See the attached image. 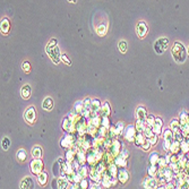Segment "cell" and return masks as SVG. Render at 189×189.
<instances>
[{
	"instance_id": "cell-1",
	"label": "cell",
	"mask_w": 189,
	"mask_h": 189,
	"mask_svg": "<svg viewBox=\"0 0 189 189\" xmlns=\"http://www.w3.org/2000/svg\"><path fill=\"white\" fill-rule=\"evenodd\" d=\"M171 54L176 62L183 63L187 59L188 52H187L186 47L181 42H174V44L171 48Z\"/></svg>"
},
{
	"instance_id": "cell-2",
	"label": "cell",
	"mask_w": 189,
	"mask_h": 189,
	"mask_svg": "<svg viewBox=\"0 0 189 189\" xmlns=\"http://www.w3.org/2000/svg\"><path fill=\"white\" fill-rule=\"evenodd\" d=\"M78 137L79 136L76 133H65L62 138L60 140V147L63 149L69 148V147L76 144Z\"/></svg>"
},
{
	"instance_id": "cell-3",
	"label": "cell",
	"mask_w": 189,
	"mask_h": 189,
	"mask_svg": "<svg viewBox=\"0 0 189 189\" xmlns=\"http://www.w3.org/2000/svg\"><path fill=\"white\" fill-rule=\"evenodd\" d=\"M75 128H76V134L78 136H83L87 134V128H88V119L84 118L82 114H78L75 119Z\"/></svg>"
},
{
	"instance_id": "cell-4",
	"label": "cell",
	"mask_w": 189,
	"mask_h": 189,
	"mask_svg": "<svg viewBox=\"0 0 189 189\" xmlns=\"http://www.w3.org/2000/svg\"><path fill=\"white\" fill-rule=\"evenodd\" d=\"M45 52L48 53V56L53 61V63H56V65L59 63V61L61 60V53H60V50L58 48V44L57 45H49L48 44L47 48H45Z\"/></svg>"
},
{
	"instance_id": "cell-5",
	"label": "cell",
	"mask_w": 189,
	"mask_h": 189,
	"mask_svg": "<svg viewBox=\"0 0 189 189\" xmlns=\"http://www.w3.org/2000/svg\"><path fill=\"white\" fill-rule=\"evenodd\" d=\"M122 135H123V138L128 143L135 142V138H136V135H137L136 126L135 125H128V126H126Z\"/></svg>"
},
{
	"instance_id": "cell-6",
	"label": "cell",
	"mask_w": 189,
	"mask_h": 189,
	"mask_svg": "<svg viewBox=\"0 0 189 189\" xmlns=\"http://www.w3.org/2000/svg\"><path fill=\"white\" fill-rule=\"evenodd\" d=\"M30 169L32 174L37 177L42 171H44V163L41 159H34L32 162L30 163Z\"/></svg>"
},
{
	"instance_id": "cell-7",
	"label": "cell",
	"mask_w": 189,
	"mask_h": 189,
	"mask_svg": "<svg viewBox=\"0 0 189 189\" xmlns=\"http://www.w3.org/2000/svg\"><path fill=\"white\" fill-rule=\"evenodd\" d=\"M168 47H169V40L166 37H160L159 40H156L155 43H154V51L157 54H162Z\"/></svg>"
},
{
	"instance_id": "cell-8",
	"label": "cell",
	"mask_w": 189,
	"mask_h": 189,
	"mask_svg": "<svg viewBox=\"0 0 189 189\" xmlns=\"http://www.w3.org/2000/svg\"><path fill=\"white\" fill-rule=\"evenodd\" d=\"M117 183H118V178L117 177H112L111 174H109V173L106 172V171L103 173L102 180H101L102 187H104V188H110V187L112 186H116Z\"/></svg>"
},
{
	"instance_id": "cell-9",
	"label": "cell",
	"mask_w": 189,
	"mask_h": 189,
	"mask_svg": "<svg viewBox=\"0 0 189 189\" xmlns=\"http://www.w3.org/2000/svg\"><path fill=\"white\" fill-rule=\"evenodd\" d=\"M61 128L65 133H76V128H75V120L71 119L70 117L67 116L66 118L62 119L61 123Z\"/></svg>"
},
{
	"instance_id": "cell-10",
	"label": "cell",
	"mask_w": 189,
	"mask_h": 189,
	"mask_svg": "<svg viewBox=\"0 0 189 189\" xmlns=\"http://www.w3.org/2000/svg\"><path fill=\"white\" fill-rule=\"evenodd\" d=\"M24 118H25V121L30 125H33L37 121V110L34 106H30L27 108L25 113H24Z\"/></svg>"
},
{
	"instance_id": "cell-11",
	"label": "cell",
	"mask_w": 189,
	"mask_h": 189,
	"mask_svg": "<svg viewBox=\"0 0 189 189\" xmlns=\"http://www.w3.org/2000/svg\"><path fill=\"white\" fill-rule=\"evenodd\" d=\"M121 147H122L121 142H120L119 140L114 138V140H113V142H112V144H111V146H110L109 149H108V152H109L110 154L113 156V157H117V156L120 154V152L122 151V149H121Z\"/></svg>"
},
{
	"instance_id": "cell-12",
	"label": "cell",
	"mask_w": 189,
	"mask_h": 189,
	"mask_svg": "<svg viewBox=\"0 0 189 189\" xmlns=\"http://www.w3.org/2000/svg\"><path fill=\"white\" fill-rule=\"evenodd\" d=\"M117 178H118V181L121 185H126L128 183V180H129V172L126 170V168H119Z\"/></svg>"
},
{
	"instance_id": "cell-13",
	"label": "cell",
	"mask_w": 189,
	"mask_h": 189,
	"mask_svg": "<svg viewBox=\"0 0 189 189\" xmlns=\"http://www.w3.org/2000/svg\"><path fill=\"white\" fill-rule=\"evenodd\" d=\"M103 174L100 172L99 170L96 169V166H91L90 168V178L93 183H101V180H102Z\"/></svg>"
},
{
	"instance_id": "cell-14",
	"label": "cell",
	"mask_w": 189,
	"mask_h": 189,
	"mask_svg": "<svg viewBox=\"0 0 189 189\" xmlns=\"http://www.w3.org/2000/svg\"><path fill=\"white\" fill-rule=\"evenodd\" d=\"M136 33L137 35H138V37H140V39H144V37L147 35V33H148V27H147V25H146V23H144V22H140V23L136 25Z\"/></svg>"
},
{
	"instance_id": "cell-15",
	"label": "cell",
	"mask_w": 189,
	"mask_h": 189,
	"mask_svg": "<svg viewBox=\"0 0 189 189\" xmlns=\"http://www.w3.org/2000/svg\"><path fill=\"white\" fill-rule=\"evenodd\" d=\"M159 186H160V183L155 177H148V178H146V179L143 181V187H144V188L152 189V188H156V187H159Z\"/></svg>"
},
{
	"instance_id": "cell-16",
	"label": "cell",
	"mask_w": 189,
	"mask_h": 189,
	"mask_svg": "<svg viewBox=\"0 0 189 189\" xmlns=\"http://www.w3.org/2000/svg\"><path fill=\"white\" fill-rule=\"evenodd\" d=\"M162 127H163V121H162V119H161V118H159V117H156V121H155V123H154V126H153L152 130L154 131V134H155V135L160 136L161 134H163Z\"/></svg>"
},
{
	"instance_id": "cell-17",
	"label": "cell",
	"mask_w": 189,
	"mask_h": 189,
	"mask_svg": "<svg viewBox=\"0 0 189 189\" xmlns=\"http://www.w3.org/2000/svg\"><path fill=\"white\" fill-rule=\"evenodd\" d=\"M135 116H136V119L138 120H145L147 117V110L145 106H138L135 111Z\"/></svg>"
},
{
	"instance_id": "cell-18",
	"label": "cell",
	"mask_w": 189,
	"mask_h": 189,
	"mask_svg": "<svg viewBox=\"0 0 189 189\" xmlns=\"http://www.w3.org/2000/svg\"><path fill=\"white\" fill-rule=\"evenodd\" d=\"M100 114L102 117H110L111 114V105H110L109 102H104L101 106V111H100Z\"/></svg>"
},
{
	"instance_id": "cell-19",
	"label": "cell",
	"mask_w": 189,
	"mask_h": 189,
	"mask_svg": "<svg viewBox=\"0 0 189 189\" xmlns=\"http://www.w3.org/2000/svg\"><path fill=\"white\" fill-rule=\"evenodd\" d=\"M70 185L69 180L67 179L66 177H59L57 179V186L59 189H65V188H68Z\"/></svg>"
},
{
	"instance_id": "cell-20",
	"label": "cell",
	"mask_w": 189,
	"mask_h": 189,
	"mask_svg": "<svg viewBox=\"0 0 189 189\" xmlns=\"http://www.w3.org/2000/svg\"><path fill=\"white\" fill-rule=\"evenodd\" d=\"M34 183L31 177H25L22 181H20V188L23 189H28V188H33Z\"/></svg>"
},
{
	"instance_id": "cell-21",
	"label": "cell",
	"mask_w": 189,
	"mask_h": 189,
	"mask_svg": "<svg viewBox=\"0 0 189 189\" xmlns=\"http://www.w3.org/2000/svg\"><path fill=\"white\" fill-rule=\"evenodd\" d=\"M0 28H1V33L2 34H8L10 30V22L8 18H3L1 19L0 23Z\"/></svg>"
},
{
	"instance_id": "cell-22",
	"label": "cell",
	"mask_w": 189,
	"mask_h": 189,
	"mask_svg": "<svg viewBox=\"0 0 189 189\" xmlns=\"http://www.w3.org/2000/svg\"><path fill=\"white\" fill-rule=\"evenodd\" d=\"M114 164H116L118 168H127L128 161H127V159H125L123 156H121L119 154L117 157H114Z\"/></svg>"
},
{
	"instance_id": "cell-23",
	"label": "cell",
	"mask_w": 189,
	"mask_h": 189,
	"mask_svg": "<svg viewBox=\"0 0 189 189\" xmlns=\"http://www.w3.org/2000/svg\"><path fill=\"white\" fill-rule=\"evenodd\" d=\"M53 105H54V103H53L52 97L48 96V97H45V99L43 100V103H42V108H43V110H45V111H50V110L53 109Z\"/></svg>"
},
{
	"instance_id": "cell-24",
	"label": "cell",
	"mask_w": 189,
	"mask_h": 189,
	"mask_svg": "<svg viewBox=\"0 0 189 189\" xmlns=\"http://www.w3.org/2000/svg\"><path fill=\"white\" fill-rule=\"evenodd\" d=\"M181 151V142L179 140H172L171 143V146H170V152L171 153H174V154H178V153Z\"/></svg>"
},
{
	"instance_id": "cell-25",
	"label": "cell",
	"mask_w": 189,
	"mask_h": 189,
	"mask_svg": "<svg viewBox=\"0 0 189 189\" xmlns=\"http://www.w3.org/2000/svg\"><path fill=\"white\" fill-rule=\"evenodd\" d=\"M48 179H49V174L45 171H42V172L37 176V181H39V185L40 186H45L48 183Z\"/></svg>"
},
{
	"instance_id": "cell-26",
	"label": "cell",
	"mask_w": 189,
	"mask_h": 189,
	"mask_svg": "<svg viewBox=\"0 0 189 189\" xmlns=\"http://www.w3.org/2000/svg\"><path fill=\"white\" fill-rule=\"evenodd\" d=\"M20 94H22L24 100L30 99L31 94H32V88H31L30 85H24V86L22 87V90H20Z\"/></svg>"
},
{
	"instance_id": "cell-27",
	"label": "cell",
	"mask_w": 189,
	"mask_h": 189,
	"mask_svg": "<svg viewBox=\"0 0 189 189\" xmlns=\"http://www.w3.org/2000/svg\"><path fill=\"white\" fill-rule=\"evenodd\" d=\"M159 172V165L157 164H149L147 168V176L148 177H156Z\"/></svg>"
},
{
	"instance_id": "cell-28",
	"label": "cell",
	"mask_w": 189,
	"mask_h": 189,
	"mask_svg": "<svg viewBox=\"0 0 189 189\" xmlns=\"http://www.w3.org/2000/svg\"><path fill=\"white\" fill-rule=\"evenodd\" d=\"M31 154H32V157L33 159H41L43 152H42V148H41L40 146H34L33 148H32Z\"/></svg>"
},
{
	"instance_id": "cell-29",
	"label": "cell",
	"mask_w": 189,
	"mask_h": 189,
	"mask_svg": "<svg viewBox=\"0 0 189 189\" xmlns=\"http://www.w3.org/2000/svg\"><path fill=\"white\" fill-rule=\"evenodd\" d=\"M77 172L79 173L83 178H88L90 177V166L87 165V164H84V165L80 166Z\"/></svg>"
},
{
	"instance_id": "cell-30",
	"label": "cell",
	"mask_w": 189,
	"mask_h": 189,
	"mask_svg": "<svg viewBox=\"0 0 189 189\" xmlns=\"http://www.w3.org/2000/svg\"><path fill=\"white\" fill-rule=\"evenodd\" d=\"M135 126H136L137 133H144V131H145V129L147 128L145 120H138V119H137L136 123H135Z\"/></svg>"
},
{
	"instance_id": "cell-31",
	"label": "cell",
	"mask_w": 189,
	"mask_h": 189,
	"mask_svg": "<svg viewBox=\"0 0 189 189\" xmlns=\"http://www.w3.org/2000/svg\"><path fill=\"white\" fill-rule=\"evenodd\" d=\"M146 140H147V138H146L145 134H144V133H137L136 138H135V145L138 146V147H140V146H142V144L145 142Z\"/></svg>"
},
{
	"instance_id": "cell-32",
	"label": "cell",
	"mask_w": 189,
	"mask_h": 189,
	"mask_svg": "<svg viewBox=\"0 0 189 189\" xmlns=\"http://www.w3.org/2000/svg\"><path fill=\"white\" fill-rule=\"evenodd\" d=\"M75 156H76V152L73 151L71 148H67L65 151V157H66V161H69V162H73L75 160Z\"/></svg>"
},
{
	"instance_id": "cell-33",
	"label": "cell",
	"mask_w": 189,
	"mask_h": 189,
	"mask_svg": "<svg viewBox=\"0 0 189 189\" xmlns=\"http://www.w3.org/2000/svg\"><path fill=\"white\" fill-rule=\"evenodd\" d=\"M125 128H126V127H125V123H123L122 121H119V122H117L116 125H114V131H116L117 137L119 136V135H122Z\"/></svg>"
},
{
	"instance_id": "cell-34",
	"label": "cell",
	"mask_w": 189,
	"mask_h": 189,
	"mask_svg": "<svg viewBox=\"0 0 189 189\" xmlns=\"http://www.w3.org/2000/svg\"><path fill=\"white\" fill-rule=\"evenodd\" d=\"M118 171H119V168L114 164V162L111 163L109 166H108V169H106V172L109 173V174H111L112 177H117V174H118Z\"/></svg>"
},
{
	"instance_id": "cell-35",
	"label": "cell",
	"mask_w": 189,
	"mask_h": 189,
	"mask_svg": "<svg viewBox=\"0 0 189 189\" xmlns=\"http://www.w3.org/2000/svg\"><path fill=\"white\" fill-rule=\"evenodd\" d=\"M170 128L172 129L173 133H176V131H179L181 130V123L178 119H173L170 123Z\"/></svg>"
},
{
	"instance_id": "cell-36",
	"label": "cell",
	"mask_w": 189,
	"mask_h": 189,
	"mask_svg": "<svg viewBox=\"0 0 189 189\" xmlns=\"http://www.w3.org/2000/svg\"><path fill=\"white\" fill-rule=\"evenodd\" d=\"M106 24L102 23V24H100L99 26L96 27V33H97V35L99 37H104L106 34Z\"/></svg>"
},
{
	"instance_id": "cell-37",
	"label": "cell",
	"mask_w": 189,
	"mask_h": 189,
	"mask_svg": "<svg viewBox=\"0 0 189 189\" xmlns=\"http://www.w3.org/2000/svg\"><path fill=\"white\" fill-rule=\"evenodd\" d=\"M155 121H156V117L155 116H153V114H147V117H146V119H145L146 126L149 127V128H153V126H154Z\"/></svg>"
},
{
	"instance_id": "cell-38",
	"label": "cell",
	"mask_w": 189,
	"mask_h": 189,
	"mask_svg": "<svg viewBox=\"0 0 189 189\" xmlns=\"http://www.w3.org/2000/svg\"><path fill=\"white\" fill-rule=\"evenodd\" d=\"M17 160H19L20 162H24V161H26L27 159V152L25 151L24 148H20L18 152H17Z\"/></svg>"
},
{
	"instance_id": "cell-39",
	"label": "cell",
	"mask_w": 189,
	"mask_h": 189,
	"mask_svg": "<svg viewBox=\"0 0 189 189\" xmlns=\"http://www.w3.org/2000/svg\"><path fill=\"white\" fill-rule=\"evenodd\" d=\"M163 138L166 140H171V142H172L173 140V131L171 128H170V129L163 130Z\"/></svg>"
},
{
	"instance_id": "cell-40",
	"label": "cell",
	"mask_w": 189,
	"mask_h": 189,
	"mask_svg": "<svg viewBox=\"0 0 189 189\" xmlns=\"http://www.w3.org/2000/svg\"><path fill=\"white\" fill-rule=\"evenodd\" d=\"M159 159H160V155L159 153L156 152H153L151 153V155H149V164H157L159 162Z\"/></svg>"
},
{
	"instance_id": "cell-41",
	"label": "cell",
	"mask_w": 189,
	"mask_h": 189,
	"mask_svg": "<svg viewBox=\"0 0 189 189\" xmlns=\"http://www.w3.org/2000/svg\"><path fill=\"white\" fill-rule=\"evenodd\" d=\"M74 110H75L77 113L82 114V112H83V110H84L83 101H77V102H75V104H74Z\"/></svg>"
},
{
	"instance_id": "cell-42",
	"label": "cell",
	"mask_w": 189,
	"mask_h": 189,
	"mask_svg": "<svg viewBox=\"0 0 189 189\" xmlns=\"http://www.w3.org/2000/svg\"><path fill=\"white\" fill-rule=\"evenodd\" d=\"M60 171H61V164L57 160V162H54V164H53V174H54V177L60 176Z\"/></svg>"
},
{
	"instance_id": "cell-43",
	"label": "cell",
	"mask_w": 189,
	"mask_h": 189,
	"mask_svg": "<svg viewBox=\"0 0 189 189\" xmlns=\"http://www.w3.org/2000/svg\"><path fill=\"white\" fill-rule=\"evenodd\" d=\"M118 49L120 50V52L121 53H126L127 52V49H128V44L125 40H121L118 43Z\"/></svg>"
},
{
	"instance_id": "cell-44",
	"label": "cell",
	"mask_w": 189,
	"mask_h": 189,
	"mask_svg": "<svg viewBox=\"0 0 189 189\" xmlns=\"http://www.w3.org/2000/svg\"><path fill=\"white\" fill-rule=\"evenodd\" d=\"M180 123H181V126L185 125V123L189 122V114H187L186 111H183V112L180 113Z\"/></svg>"
},
{
	"instance_id": "cell-45",
	"label": "cell",
	"mask_w": 189,
	"mask_h": 189,
	"mask_svg": "<svg viewBox=\"0 0 189 189\" xmlns=\"http://www.w3.org/2000/svg\"><path fill=\"white\" fill-rule=\"evenodd\" d=\"M101 126L105 127L109 129L110 127H111V120H110L109 117H102V121H101Z\"/></svg>"
},
{
	"instance_id": "cell-46",
	"label": "cell",
	"mask_w": 189,
	"mask_h": 189,
	"mask_svg": "<svg viewBox=\"0 0 189 189\" xmlns=\"http://www.w3.org/2000/svg\"><path fill=\"white\" fill-rule=\"evenodd\" d=\"M1 146H2L3 151H7V149L9 148L10 140H9V138H8V137H3L2 140H1Z\"/></svg>"
},
{
	"instance_id": "cell-47",
	"label": "cell",
	"mask_w": 189,
	"mask_h": 189,
	"mask_svg": "<svg viewBox=\"0 0 189 189\" xmlns=\"http://www.w3.org/2000/svg\"><path fill=\"white\" fill-rule=\"evenodd\" d=\"M157 165H159V168H165V166H168V162H166L165 160V156H160Z\"/></svg>"
},
{
	"instance_id": "cell-48",
	"label": "cell",
	"mask_w": 189,
	"mask_h": 189,
	"mask_svg": "<svg viewBox=\"0 0 189 189\" xmlns=\"http://www.w3.org/2000/svg\"><path fill=\"white\" fill-rule=\"evenodd\" d=\"M92 101L93 100L91 97H86V99L83 101V105H84V109H91L92 108Z\"/></svg>"
},
{
	"instance_id": "cell-49",
	"label": "cell",
	"mask_w": 189,
	"mask_h": 189,
	"mask_svg": "<svg viewBox=\"0 0 189 189\" xmlns=\"http://www.w3.org/2000/svg\"><path fill=\"white\" fill-rule=\"evenodd\" d=\"M151 146H152V144H151V142H149V140H146L145 142L143 143L142 146H140V148L143 149V151H145V152H147V151H149V148H151Z\"/></svg>"
},
{
	"instance_id": "cell-50",
	"label": "cell",
	"mask_w": 189,
	"mask_h": 189,
	"mask_svg": "<svg viewBox=\"0 0 189 189\" xmlns=\"http://www.w3.org/2000/svg\"><path fill=\"white\" fill-rule=\"evenodd\" d=\"M79 186L82 189H86V188H90V183H88V180L86 178H83L82 181L79 183Z\"/></svg>"
},
{
	"instance_id": "cell-51",
	"label": "cell",
	"mask_w": 189,
	"mask_h": 189,
	"mask_svg": "<svg viewBox=\"0 0 189 189\" xmlns=\"http://www.w3.org/2000/svg\"><path fill=\"white\" fill-rule=\"evenodd\" d=\"M22 68H23V70L25 71V73H30L31 71V63L28 62V61H24V62L22 63Z\"/></svg>"
},
{
	"instance_id": "cell-52",
	"label": "cell",
	"mask_w": 189,
	"mask_h": 189,
	"mask_svg": "<svg viewBox=\"0 0 189 189\" xmlns=\"http://www.w3.org/2000/svg\"><path fill=\"white\" fill-rule=\"evenodd\" d=\"M71 164H73V169L75 170V171H78V170H79V168L82 166V164H80V163L78 162V160H76V159L71 162Z\"/></svg>"
},
{
	"instance_id": "cell-53",
	"label": "cell",
	"mask_w": 189,
	"mask_h": 189,
	"mask_svg": "<svg viewBox=\"0 0 189 189\" xmlns=\"http://www.w3.org/2000/svg\"><path fill=\"white\" fill-rule=\"evenodd\" d=\"M61 61L66 63L67 66H70V65H71V61H70L68 56H66V54H61Z\"/></svg>"
},
{
	"instance_id": "cell-54",
	"label": "cell",
	"mask_w": 189,
	"mask_h": 189,
	"mask_svg": "<svg viewBox=\"0 0 189 189\" xmlns=\"http://www.w3.org/2000/svg\"><path fill=\"white\" fill-rule=\"evenodd\" d=\"M171 140H164V142H163V148L165 149V151H170V146H171Z\"/></svg>"
},
{
	"instance_id": "cell-55",
	"label": "cell",
	"mask_w": 189,
	"mask_h": 189,
	"mask_svg": "<svg viewBox=\"0 0 189 189\" xmlns=\"http://www.w3.org/2000/svg\"><path fill=\"white\" fill-rule=\"evenodd\" d=\"M157 135H154V136L152 137V138H151V140H149V142H151V144H152V146L153 145H156V144H157V140H159V138H157Z\"/></svg>"
},
{
	"instance_id": "cell-56",
	"label": "cell",
	"mask_w": 189,
	"mask_h": 189,
	"mask_svg": "<svg viewBox=\"0 0 189 189\" xmlns=\"http://www.w3.org/2000/svg\"><path fill=\"white\" fill-rule=\"evenodd\" d=\"M120 155L123 156L125 159H128V157H129V152H128L127 149H122V151L120 152Z\"/></svg>"
},
{
	"instance_id": "cell-57",
	"label": "cell",
	"mask_w": 189,
	"mask_h": 189,
	"mask_svg": "<svg viewBox=\"0 0 189 189\" xmlns=\"http://www.w3.org/2000/svg\"><path fill=\"white\" fill-rule=\"evenodd\" d=\"M68 1H69V2H76L77 0H68Z\"/></svg>"
},
{
	"instance_id": "cell-58",
	"label": "cell",
	"mask_w": 189,
	"mask_h": 189,
	"mask_svg": "<svg viewBox=\"0 0 189 189\" xmlns=\"http://www.w3.org/2000/svg\"><path fill=\"white\" fill-rule=\"evenodd\" d=\"M187 52H188V56H189V45H188V49H187Z\"/></svg>"
}]
</instances>
